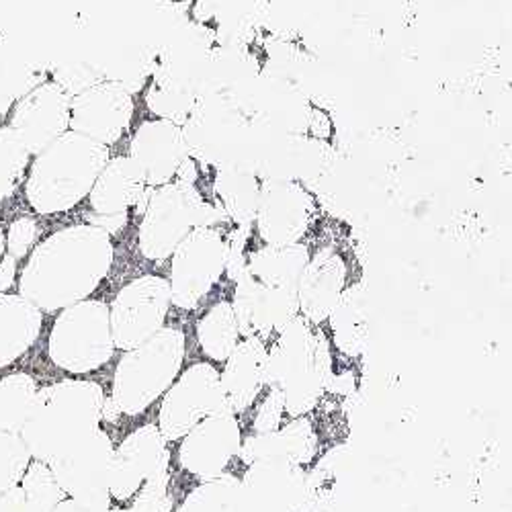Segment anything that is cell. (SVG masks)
<instances>
[{"label":"cell","mask_w":512,"mask_h":512,"mask_svg":"<svg viewBox=\"0 0 512 512\" xmlns=\"http://www.w3.org/2000/svg\"><path fill=\"white\" fill-rule=\"evenodd\" d=\"M111 234L95 224L54 232L37 244L21 273V293L33 306L56 312L74 306L105 281L113 267Z\"/></svg>","instance_id":"obj_1"},{"label":"cell","mask_w":512,"mask_h":512,"mask_svg":"<svg viewBox=\"0 0 512 512\" xmlns=\"http://www.w3.org/2000/svg\"><path fill=\"white\" fill-rule=\"evenodd\" d=\"M310 256L304 242L263 244L246 256L232 297L242 336L267 338L300 316L297 285Z\"/></svg>","instance_id":"obj_2"},{"label":"cell","mask_w":512,"mask_h":512,"mask_svg":"<svg viewBox=\"0 0 512 512\" xmlns=\"http://www.w3.org/2000/svg\"><path fill=\"white\" fill-rule=\"evenodd\" d=\"M332 349L314 324L295 316L267 347L265 386L283 398L285 416L300 418L318 408L332 381Z\"/></svg>","instance_id":"obj_3"},{"label":"cell","mask_w":512,"mask_h":512,"mask_svg":"<svg viewBox=\"0 0 512 512\" xmlns=\"http://www.w3.org/2000/svg\"><path fill=\"white\" fill-rule=\"evenodd\" d=\"M111 158V148L68 130L33 156L25 179V197L39 216L72 211L89 197Z\"/></svg>","instance_id":"obj_4"},{"label":"cell","mask_w":512,"mask_h":512,"mask_svg":"<svg viewBox=\"0 0 512 512\" xmlns=\"http://www.w3.org/2000/svg\"><path fill=\"white\" fill-rule=\"evenodd\" d=\"M138 248L150 263H164L199 226H220L222 211L187 179L148 189L140 209Z\"/></svg>","instance_id":"obj_5"},{"label":"cell","mask_w":512,"mask_h":512,"mask_svg":"<svg viewBox=\"0 0 512 512\" xmlns=\"http://www.w3.org/2000/svg\"><path fill=\"white\" fill-rule=\"evenodd\" d=\"M187 334L162 326L146 343L127 351L113 381V402L127 416H138L158 402L183 371Z\"/></svg>","instance_id":"obj_6"},{"label":"cell","mask_w":512,"mask_h":512,"mask_svg":"<svg viewBox=\"0 0 512 512\" xmlns=\"http://www.w3.org/2000/svg\"><path fill=\"white\" fill-rule=\"evenodd\" d=\"M168 261L170 302L183 312H195L228 271L230 238L220 226H199Z\"/></svg>","instance_id":"obj_7"},{"label":"cell","mask_w":512,"mask_h":512,"mask_svg":"<svg viewBox=\"0 0 512 512\" xmlns=\"http://www.w3.org/2000/svg\"><path fill=\"white\" fill-rule=\"evenodd\" d=\"M103 402V390L91 381H66L48 390L35 426L39 455L54 459L97 431Z\"/></svg>","instance_id":"obj_8"},{"label":"cell","mask_w":512,"mask_h":512,"mask_svg":"<svg viewBox=\"0 0 512 512\" xmlns=\"http://www.w3.org/2000/svg\"><path fill=\"white\" fill-rule=\"evenodd\" d=\"M109 306L99 300H82L64 308L52 332L54 361L74 373L99 369L113 355Z\"/></svg>","instance_id":"obj_9"},{"label":"cell","mask_w":512,"mask_h":512,"mask_svg":"<svg viewBox=\"0 0 512 512\" xmlns=\"http://www.w3.org/2000/svg\"><path fill=\"white\" fill-rule=\"evenodd\" d=\"M228 408L220 369L209 361L189 365L162 396L158 431L168 443H179L205 416Z\"/></svg>","instance_id":"obj_10"},{"label":"cell","mask_w":512,"mask_h":512,"mask_svg":"<svg viewBox=\"0 0 512 512\" xmlns=\"http://www.w3.org/2000/svg\"><path fill=\"white\" fill-rule=\"evenodd\" d=\"M316 195L302 181H263L254 230L263 244H300L318 222Z\"/></svg>","instance_id":"obj_11"},{"label":"cell","mask_w":512,"mask_h":512,"mask_svg":"<svg viewBox=\"0 0 512 512\" xmlns=\"http://www.w3.org/2000/svg\"><path fill=\"white\" fill-rule=\"evenodd\" d=\"M170 285L162 275H142L127 283L109 306L113 343L132 351L146 343L166 322L170 312Z\"/></svg>","instance_id":"obj_12"},{"label":"cell","mask_w":512,"mask_h":512,"mask_svg":"<svg viewBox=\"0 0 512 512\" xmlns=\"http://www.w3.org/2000/svg\"><path fill=\"white\" fill-rule=\"evenodd\" d=\"M308 500L306 467L289 459H254L240 478V512H304Z\"/></svg>","instance_id":"obj_13"},{"label":"cell","mask_w":512,"mask_h":512,"mask_svg":"<svg viewBox=\"0 0 512 512\" xmlns=\"http://www.w3.org/2000/svg\"><path fill=\"white\" fill-rule=\"evenodd\" d=\"M134 93L119 80H97L72 95L70 130L107 148L115 146L132 127Z\"/></svg>","instance_id":"obj_14"},{"label":"cell","mask_w":512,"mask_h":512,"mask_svg":"<svg viewBox=\"0 0 512 512\" xmlns=\"http://www.w3.org/2000/svg\"><path fill=\"white\" fill-rule=\"evenodd\" d=\"M242 426L234 410L224 408L205 416L179 441V463L197 480H211L228 472L242 449Z\"/></svg>","instance_id":"obj_15"},{"label":"cell","mask_w":512,"mask_h":512,"mask_svg":"<svg viewBox=\"0 0 512 512\" xmlns=\"http://www.w3.org/2000/svg\"><path fill=\"white\" fill-rule=\"evenodd\" d=\"M127 156L136 164L146 187L154 189L183 173L191 160V146L181 123L148 117L134 130Z\"/></svg>","instance_id":"obj_16"},{"label":"cell","mask_w":512,"mask_h":512,"mask_svg":"<svg viewBox=\"0 0 512 512\" xmlns=\"http://www.w3.org/2000/svg\"><path fill=\"white\" fill-rule=\"evenodd\" d=\"M72 95L56 80L39 82L11 111V130L23 140L31 156L46 150L70 130Z\"/></svg>","instance_id":"obj_17"},{"label":"cell","mask_w":512,"mask_h":512,"mask_svg":"<svg viewBox=\"0 0 512 512\" xmlns=\"http://www.w3.org/2000/svg\"><path fill=\"white\" fill-rule=\"evenodd\" d=\"M170 449L156 424H146L142 429L127 435L123 443L113 449L109 494L127 500L152 478L168 474Z\"/></svg>","instance_id":"obj_18"},{"label":"cell","mask_w":512,"mask_h":512,"mask_svg":"<svg viewBox=\"0 0 512 512\" xmlns=\"http://www.w3.org/2000/svg\"><path fill=\"white\" fill-rule=\"evenodd\" d=\"M349 289V265L336 248L326 246L310 256L297 285L300 316L310 324H324Z\"/></svg>","instance_id":"obj_19"},{"label":"cell","mask_w":512,"mask_h":512,"mask_svg":"<svg viewBox=\"0 0 512 512\" xmlns=\"http://www.w3.org/2000/svg\"><path fill=\"white\" fill-rule=\"evenodd\" d=\"M111 459V441L97 429L50 461L60 488L72 496H89L109 492Z\"/></svg>","instance_id":"obj_20"},{"label":"cell","mask_w":512,"mask_h":512,"mask_svg":"<svg viewBox=\"0 0 512 512\" xmlns=\"http://www.w3.org/2000/svg\"><path fill=\"white\" fill-rule=\"evenodd\" d=\"M148 189L130 156H111L89 193V203L105 222L125 224L132 209L140 213Z\"/></svg>","instance_id":"obj_21"},{"label":"cell","mask_w":512,"mask_h":512,"mask_svg":"<svg viewBox=\"0 0 512 512\" xmlns=\"http://www.w3.org/2000/svg\"><path fill=\"white\" fill-rule=\"evenodd\" d=\"M332 150L330 144L318 136L285 132L277 142L267 148L265 160L261 162L263 181L285 179V181H310L320 177L330 166Z\"/></svg>","instance_id":"obj_22"},{"label":"cell","mask_w":512,"mask_h":512,"mask_svg":"<svg viewBox=\"0 0 512 512\" xmlns=\"http://www.w3.org/2000/svg\"><path fill=\"white\" fill-rule=\"evenodd\" d=\"M267 345L265 338L242 336L236 349L224 361L220 373L226 404L236 414L246 412L259 400L265 388Z\"/></svg>","instance_id":"obj_23"},{"label":"cell","mask_w":512,"mask_h":512,"mask_svg":"<svg viewBox=\"0 0 512 512\" xmlns=\"http://www.w3.org/2000/svg\"><path fill=\"white\" fill-rule=\"evenodd\" d=\"M316 453L318 433L314 429V424L308 420V416H300L289 418V422L281 424L275 431L250 435L246 441H242L238 457L244 463L261 457H281L306 465L316 457Z\"/></svg>","instance_id":"obj_24"},{"label":"cell","mask_w":512,"mask_h":512,"mask_svg":"<svg viewBox=\"0 0 512 512\" xmlns=\"http://www.w3.org/2000/svg\"><path fill=\"white\" fill-rule=\"evenodd\" d=\"M261 189L263 177L254 168H246L238 162H226L218 168L216 181H213L216 207L242 228H248L254 222Z\"/></svg>","instance_id":"obj_25"},{"label":"cell","mask_w":512,"mask_h":512,"mask_svg":"<svg viewBox=\"0 0 512 512\" xmlns=\"http://www.w3.org/2000/svg\"><path fill=\"white\" fill-rule=\"evenodd\" d=\"M144 101L154 117L170 119L175 123H187L197 105L191 82L173 62H162L152 70Z\"/></svg>","instance_id":"obj_26"},{"label":"cell","mask_w":512,"mask_h":512,"mask_svg":"<svg viewBox=\"0 0 512 512\" xmlns=\"http://www.w3.org/2000/svg\"><path fill=\"white\" fill-rule=\"evenodd\" d=\"M199 351L205 355L209 363H222L230 357V353L240 343V326L232 308V302L220 300L213 304L195 326Z\"/></svg>","instance_id":"obj_27"},{"label":"cell","mask_w":512,"mask_h":512,"mask_svg":"<svg viewBox=\"0 0 512 512\" xmlns=\"http://www.w3.org/2000/svg\"><path fill=\"white\" fill-rule=\"evenodd\" d=\"M179 512H240V478L222 474L193 488Z\"/></svg>","instance_id":"obj_28"},{"label":"cell","mask_w":512,"mask_h":512,"mask_svg":"<svg viewBox=\"0 0 512 512\" xmlns=\"http://www.w3.org/2000/svg\"><path fill=\"white\" fill-rule=\"evenodd\" d=\"M328 320L334 332V347L351 357L361 355L367 343V318L349 289Z\"/></svg>","instance_id":"obj_29"},{"label":"cell","mask_w":512,"mask_h":512,"mask_svg":"<svg viewBox=\"0 0 512 512\" xmlns=\"http://www.w3.org/2000/svg\"><path fill=\"white\" fill-rule=\"evenodd\" d=\"M31 154L9 125H0V199L11 197L27 179Z\"/></svg>","instance_id":"obj_30"},{"label":"cell","mask_w":512,"mask_h":512,"mask_svg":"<svg viewBox=\"0 0 512 512\" xmlns=\"http://www.w3.org/2000/svg\"><path fill=\"white\" fill-rule=\"evenodd\" d=\"M168 474L148 480L136 494L134 506L127 512H170L173 500L168 496Z\"/></svg>","instance_id":"obj_31"},{"label":"cell","mask_w":512,"mask_h":512,"mask_svg":"<svg viewBox=\"0 0 512 512\" xmlns=\"http://www.w3.org/2000/svg\"><path fill=\"white\" fill-rule=\"evenodd\" d=\"M283 416H285L283 398L275 390H269L263 404L259 406V412H256V416H254V422H252L254 433L252 435H261V433L279 429V426L283 424Z\"/></svg>","instance_id":"obj_32"},{"label":"cell","mask_w":512,"mask_h":512,"mask_svg":"<svg viewBox=\"0 0 512 512\" xmlns=\"http://www.w3.org/2000/svg\"><path fill=\"white\" fill-rule=\"evenodd\" d=\"M37 236H39V226L33 218L23 216L17 222H13L11 230H9V238H7V246H9V252L13 259H23V256L37 242Z\"/></svg>","instance_id":"obj_33"},{"label":"cell","mask_w":512,"mask_h":512,"mask_svg":"<svg viewBox=\"0 0 512 512\" xmlns=\"http://www.w3.org/2000/svg\"><path fill=\"white\" fill-rule=\"evenodd\" d=\"M13 279H15V259L9 254L0 261V291L9 289L13 285Z\"/></svg>","instance_id":"obj_34"},{"label":"cell","mask_w":512,"mask_h":512,"mask_svg":"<svg viewBox=\"0 0 512 512\" xmlns=\"http://www.w3.org/2000/svg\"><path fill=\"white\" fill-rule=\"evenodd\" d=\"M3 254H5V234H3V228H0V261H3Z\"/></svg>","instance_id":"obj_35"},{"label":"cell","mask_w":512,"mask_h":512,"mask_svg":"<svg viewBox=\"0 0 512 512\" xmlns=\"http://www.w3.org/2000/svg\"><path fill=\"white\" fill-rule=\"evenodd\" d=\"M0 207H3V199H0Z\"/></svg>","instance_id":"obj_36"}]
</instances>
